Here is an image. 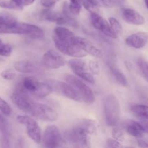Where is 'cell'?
Returning <instances> with one entry per match:
<instances>
[{"mask_svg": "<svg viewBox=\"0 0 148 148\" xmlns=\"http://www.w3.org/2000/svg\"><path fill=\"white\" fill-rule=\"evenodd\" d=\"M0 33L1 34H27L33 39H42L44 33L35 25L18 22L7 12L0 13Z\"/></svg>", "mask_w": 148, "mask_h": 148, "instance_id": "6da1fadb", "label": "cell"}, {"mask_svg": "<svg viewBox=\"0 0 148 148\" xmlns=\"http://www.w3.org/2000/svg\"><path fill=\"white\" fill-rule=\"evenodd\" d=\"M74 36L75 35L64 37L53 36V40L58 50L64 54L78 59L85 57L88 55V53L74 42Z\"/></svg>", "mask_w": 148, "mask_h": 148, "instance_id": "7a4b0ae2", "label": "cell"}, {"mask_svg": "<svg viewBox=\"0 0 148 148\" xmlns=\"http://www.w3.org/2000/svg\"><path fill=\"white\" fill-rule=\"evenodd\" d=\"M20 89L38 99H42L52 92V89L46 82H42L33 77H25L22 81Z\"/></svg>", "mask_w": 148, "mask_h": 148, "instance_id": "3957f363", "label": "cell"}, {"mask_svg": "<svg viewBox=\"0 0 148 148\" xmlns=\"http://www.w3.org/2000/svg\"><path fill=\"white\" fill-rule=\"evenodd\" d=\"M103 106L107 125L115 127L120 118V104L118 98L112 94L106 95L103 101Z\"/></svg>", "mask_w": 148, "mask_h": 148, "instance_id": "277c9868", "label": "cell"}, {"mask_svg": "<svg viewBox=\"0 0 148 148\" xmlns=\"http://www.w3.org/2000/svg\"><path fill=\"white\" fill-rule=\"evenodd\" d=\"M89 134L79 125L77 124L72 128L66 130L64 139L74 147H90Z\"/></svg>", "mask_w": 148, "mask_h": 148, "instance_id": "5b68a950", "label": "cell"}, {"mask_svg": "<svg viewBox=\"0 0 148 148\" xmlns=\"http://www.w3.org/2000/svg\"><path fill=\"white\" fill-rule=\"evenodd\" d=\"M64 79L67 82V83H69L75 88V90L77 92V93L82 98V101H85L88 104L93 103L95 101V95L92 90L86 84L84 83L77 77L71 75H65Z\"/></svg>", "mask_w": 148, "mask_h": 148, "instance_id": "8992f818", "label": "cell"}, {"mask_svg": "<svg viewBox=\"0 0 148 148\" xmlns=\"http://www.w3.org/2000/svg\"><path fill=\"white\" fill-rule=\"evenodd\" d=\"M28 114L42 121H53L58 119L57 112L53 108L39 103L33 102Z\"/></svg>", "mask_w": 148, "mask_h": 148, "instance_id": "52a82bcc", "label": "cell"}, {"mask_svg": "<svg viewBox=\"0 0 148 148\" xmlns=\"http://www.w3.org/2000/svg\"><path fill=\"white\" fill-rule=\"evenodd\" d=\"M46 82L49 84V86L51 88L52 91H55L73 101H77V102L82 101V98L77 93V92L69 83L55 80V79H48Z\"/></svg>", "mask_w": 148, "mask_h": 148, "instance_id": "ba28073f", "label": "cell"}, {"mask_svg": "<svg viewBox=\"0 0 148 148\" xmlns=\"http://www.w3.org/2000/svg\"><path fill=\"white\" fill-rule=\"evenodd\" d=\"M17 120L20 124L25 126L27 135L32 140H33L37 144L41 143V129L39 127L36 121L27 116L23 115L17 116Z\"/></svg>", "mask_w": 148, "mask_h": 148, "instance_id": "9c48e42d", "label": "cell"}, {"mask_svg": "<svg viewBox=\"0 0 148 148\" xmlns=\"http://www.w3.org/2000/svg\"><path fill=\"white\" fill-rule=\"evenodd\" d=\"M41 141H43V145L46 147H58L62 145L64 138L56 126L50 125L45 130Z\"/></svg>", "mask_w": 148, "mask_h": 148, "instance_id": "30bf717a", "label": "cell"}, {"mask_svg": "<svg viewBox=\"0 0 148 148\" xmlns=\"http://www.w3.org/2000/svg\"><path fill=\"white\" fill-rule=\"evenodd\" d=\"M69 66L72 72L77 77L84 79L86 82L90 84H95V79L92 73L88 72V68L83 61L80 60L78 58H75L69 62Z\"/></svg>", "mask_w": 148, "mask_h": 148, "instance_id": "8fae6325", "label": "cell"}, {"mask_svg": "<svg viewBox=\"0 0 148 148\" xmlns=\"http://www.w3.org/2000/svg\"><path fill=\"white\" fill-rule=\"evenodd\" d=\"M42 64L48 69H56L62 67L66 64L64 58L54 50H49L42 57Z\"/></svg>", "mask_w": 148, "mask_h": 148, "instance_id": "7c38bea8", "label": "cell"}, {"mask_svg": "<svg viewBox=\"0 0 148 148\" xmlns=\"http://www.w3.org/2000/svg\"><path fill=\"white\" fill-rule=\"evenodd\" d=\"M90 22L95 29L101 31L106 36L112 38H118V36L111 29L109 23L101 17L99 13H90Z\"/></svg>", "mask_w": 148, "mask_h": 148, "instance_id": "4fadbf2b", "label": "cell"}, {"mask_svg": "<svg viewBox=\"0 0 148 148\" xmlns=\"http://www.w3.org/2000/svg\"><path fill=\"white\" fill-rule=\"evenodd\" d=\"M11 99L12 102L24 112L28 114L34 101L30 98L28 94L19 89L13 92L11 95Z\"/></svg>", "mask_w": 148, "mask_h": 148, "instance_id": "5bb4252c", "label": "cell"}, {"mask_svg": "<svg viewBox=\"0 0 148 148\" xmlns=\"http://www.w3.org/2000/svg\"><path fill=\"white\" fill-rule=\"evenodd\" d=\"M74 42L79 47H80L82 50L85 51L87 53H90L92 56L95 57L100 58L102 56V52L98 48L94 46L90 40L88 39L82 37H77L75 36L73 38Z\"/></svg>", "mask_w": 148, "mask_h": 148, "instance_id": "9a60e30c", "label": "cell"}, {"mask_svg": "<svg viewBox=\"0 0 148 148\" xmlns=\"http://www.w3.org/2000/svg\"><path fill=\"white\" fill-rule=\"evenodd\" d=\"M126 43L134 49H142L145 47L147 42V34L145 32L133 33L126 38Z\"/></svg>", "mask_w": 148, "mask_h": 148, "instance_id": "2e32d148", "label": "cell"}, {"mask_svg": "<svg viewBox=\"0 0 148 148\" xmlns=\"http://www.w3.org/2000/svg\"><path fill=\"white\" fill-rule=\"evenodd\" d=\"M122 17L127 23L134 25H141L145 23V18L133 9L126 8L122 10Z\"/></svg>", "mask_w": 148, "mask_h": 148, "instance_id": "e0dca14e", "label": "cell"}, {"mask_svg": "<svg viewBox=\"0 0 148 148\" xmlns=\"http://www.w3.org/2000/svg\"><path fill=\"white\" fill-rule=\"evenodd\" d=\"M126 130L127 133L136 138H143L147 132L146 129L142 123L135 121H130L126 125Z\"/></svg>", "mask_w": 148, "mask_h": 148, "instance_id": "ac0fdd59", "label": "cell"}, {"mask_svg": "<svg viewBox=\"0 0 148 148\" xmlns=\"http://www.w3.org/2000/svg\"><path fill=\"white\" fill-rule=\"evenodd\" d=\"M16 71L21 73H34L38 70V66L30 61H18L14 64Z\"/></svg>", "mask_w": 148, "mask_h": 148, "instance_id": "d6986e66", "label": "cell"}, {"mask_svg": "<svg viewBox=\"0 0 148 148\" xmlns=\"http://www.w3.org/2000/svg\"><path fill=\"white\" fill-rule=\"evenodd\" d=\"M133 114L143 121H147V106L142 104H135L131 107Z\"/></svg>", "mask_w": 148, "mask_h": 148, "instance_id": "ffe728a7", "label": "cell"}, {"mask_svg": "<svg viewBox=\"0 0 148 148\" xmlns=\"http://www.w3.org/2000/svg\"><path fill=\"white\" fill-rule=\"evenodd\" d=\"M79 124L85 130L89 135L94 134L96 132V123L95 121L88 119H85L79 121Z\"/></svg>", "mask_w": 148, "mask_h": 148, "instance_id": "44dd1931", "label": "cell"}, {"mask_svg": "<svg viewBox=\"0 0 148 148\" xmlns=\"http://www.w3.org/2000/svg\"><path fill=\"white\" fill-rule=\"evenodd\" d=\"M112 74L115 79H116L117 82L121 85L122 86H127L128 85V82L126 78L125 75L122 73V72L119 70V69H116V68H113L112 69Z\"/></svg>", "mask_w": 148, "mask_h": 148, "instance_id": "7402d4cb", "label": "cell"}, {"mask_svg": "<svg viewBox=\"0 0 148 148\" xmlns=\"http://www.w3.org/2000/svg\"><path fill=\"white\" fill-rule=\"evenodd\" d=\"M108 23H109L111 29L114 30V32L117 36L119 34H121L122 33V26H121V25L120 24V23L118 21V20L116 18H115L114 17H109V19H108Z\"/></svg>", "mask_w": 148, "mask_h": 148, "instance_id": "603a6c76", "label": "cell"}, {"mask_svg": "<svg viewBox=\"0 0 148 148\" xmlns=\"http://www.w3.org/2000/svg\"><path fill=\"white\" fill-rule=\"evenodd\" d=\"M0 111L2 113L3 115L7 116L11 115L12 112V110L10 104L7 101H4L1 96H0Z\"/></svg>", "mask_w": 148, "mask_h": 148, "instance_id": "cb8c5ba5", "label": "cell"}, {"mask_svg": "<svg viewBox=\"0 0 148 148\" xmlns=\"http://www.w3.org/2000/svg\"><path fill=\"white\" fill-rule=\"evenodd\" d=\"M0 132L2 134L3 137L7 140V134H8V122L4 116L0 114Z\"/></svg>", "mask_w": 148, "mask_h": 148, "instance_id": "d4e9b609", "label": "cell"}, {"mask_svg": "<svg viewBox=\"0 0 148 148\" xmlns=\"http://www.w3.org/2000/svg\"><path fill=\"white\" fill-rule=\"evenodd\" d=\"M0 7L9 10H22L23 7H20L11 0H0Z\"/></svg>", "mask_w": 148, "mask_h": 148, "instance_id": "484cf974", "label": "cell"}, {"mask_svg": "<svg viewBox=\"0 0 148 148\" xmlns=\"http://www.w3.org/2000/svg\"><path fill=\"white\" fill-rule=\"evenodd\" d=\"M137 65L140 68V71L143 73L145 79L147 80L148 77V69H147V61L143 58H140L137 59Z\"/></svg>", "mask_w": 148, "mask_h": 148, "instance_id": "4316f807", "label": "cell"}, {"mask_svg": "<svg viewBox=\"0 0 148 148\" xmlns=\"http://www.w3.org/2000/svg\"><path fill=\"white\" fill-rule=\"evenodd\" d=\"M82 5L90 13H99L98 7L92 4L90 0H82Z\"/></svg>", "mask_w": 148, "mask_h": 148, "instance_id": "83f0119b", "label": "cell"}, {"mask_svg": "<svg viewBox=\"0 0 148 148\" xmlns=\"http://www.w3.org/2000/svg\"><path fill=\"white\" fill-rule=\"evenodd\" d=\"M90 1L97 7H112L114 6V1L112 0H90Z\"/></svg>", "mask_w": 148, "mask_h": 148, "instance_id": "f1b7e54d", "label": "cell"}, {"mask_svg": "<svg viewBox=\"0 0 148 148\" xmlns=\"http://www.w3.org/2000/svg\"><path fill=\"white\" fill-rule=\"evenodd\" d=\"M12 52V47L10 44H1L0 46V56H10Z\"/></svg>", "mask_w": 148, "mask_h": 148, "instance_id": "f546056e", "label": "cell"}, {"mask_svg": "<svg viewBox=\"0 0 148 148\" xmlns=\"http://www.w3.org/2000/svg\"><path fill=\"white\" fill-rule=\"evenodd\" d=\"M88 69L94 75H99L100 72V65L99 63L96 61H90L88 63Z\"/></svg>", "mask_w": 148, "mask_h": 148, "instance_id": "4dcf8cb0", "label": "cell"}, {"mask_svg": "<svg viewBox=\"0 0 148 148\" xmlns=\"http://www.w3.org/2000/svg\"><path fill=\"white\" fill-rule=\"evenodd\" d=\"M112 137H114V139H115L117 141L120 142H124V133L118 128H114L112 130Z\"/></svg>", "mask_w": 148, "mask_h": 148, "instance_id": "1f68e13d", "label": "cell"}, {"mask_svg": "<svg viewBox=\"0 0 148 148\" xmlns=\"http://www.w3.org/2000/svg\"><path fill=\"white\" fill-rule=\"evenodd\" d=\"M1 75L6 80H13L16 77V74L11 69H5L1 72Z\"/></svg>", "mask_w": 148, "mask_h": 148, "instance_id": "d6a6232c", "label": "cell"}, {"mask_svg": "<svg viewBox=\"0 0 148 148\" xmlns=\"http://www.w3.org/2000/svg\"><path fill=\"white\" fill-rule=\"evenodd\" d=\"M106 146L108 147H123V145L115 139H108L106 141Z\"/></svg>", "mask_w": 148, "mask_h": 148, "instance_id": "836d02e7", "label": "cell"}, {"mask_svg": "<svg viewBox=\"0 0 148 148\" xmlns=\"http://www.w3.org/2000/svg\"><path fill=\"white\" fill-rule=\"evenodd\" d=\"M56 4V0H41V4L46 8H51Z\"/></svg>", "mask_w": 148, "mask_h": 148, "instance_id": "e575fe53", "label": "cell"}, {"mask_svg": "<svg viewBox=\"0 0 148 148\" xmlns=\"http://www.w3.org/2000/svg\"><path fill=\"white\" fill-rule=\"evenodd\" d=\"M137 143H138V145L140 147H147L148 145L147 141L144 139H140V140H138L137 141Z\"/></svg>", "mask_w": 148, "mask_h": 148, "instance_id": "d590c367", "label": "cell"}, {"mask_svg": "<svg viewBox=\"0 0 148 148\" xmlns=\"http://www.w3.org/2000/svg\"><path fill=\"white\" fill-rule=\"evenodd\" d=\"M36 0H23V6H28L33 4Z\"/></svg>", "mask_w": 148, "mask_h": 148, "instance_id": "8d00e7d4", "label": "cell"}, {"mask_svg": "<svg viewBox=\"0 0 148 148\" xmlns=\"http://www.w3.org/2000/svg\"><path fill=\"white\" fill-rule=\"evenodd\" d=\"M11 1H12L13 2L15 3L16 4H17V5H18V6H20V7H23V0H11Z\"/></svg>", "mask_w": 148, "mask_h": 148, "instance_id": "74e56055", "label": "cell"}, {"mask_svg": "<svg viewBox=\"0 0 148 148\" xmlns=\"http://www.w3.org/2000/svg\"><path fill=\"white\" fill-rule=\"evenodd\" d=\"M70 1V2H77V3H80L81 4H82V3H81V1L82 0H69Z\"/></svg>", "mask_w": 148, "mask_h": 148, "instance_id": "f35d334b", "label": "cell"}, {"mask_svg": "<svg viewBox=\"0 0 148 148\" xmlns=\"http://www.w3.org/2000/svg\"><path fill=\"white\" fill-rule=\"evenodd\" d=\"M144 1H145V4L146 7L147 8V0H144Z\"/></svg>", "mask_w": 148, "mask_h": 148, "instance_id": "ab89813d", "label": "cell"}, {"mask_svg": "<svg viewBox=\"0 0 148 148\" xmlns=\"http://www.w3.org/2000/svg\"><path fill=\"white\" fill-rule=\"evenodd\" d=\"M2 43H2V41H1V40H0V46H1V45L2 44Z\"/></svg>", "mask_w": 148, "mask_h": 148, "instance_id": "60d3db41", "label": "cell"}, {"mask_svg": "<svg viewBox=\"0 0 148 148\" xmlns=\"http://www.w3.org/2000/svg\"><path fill=\"white\" fill-rule=\"evenodd\" d=\"M120 1H125V0H120Z\"/></svg>", "mask_w": 148, "mask_h": 148, "instance_id": "b9f144b4", "label": "cell"}]
</instances>
